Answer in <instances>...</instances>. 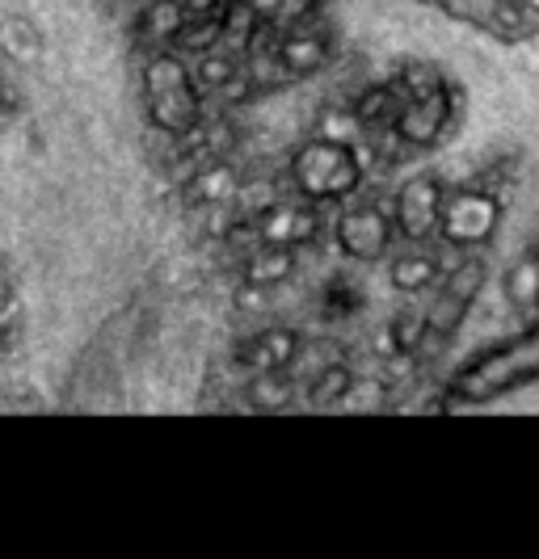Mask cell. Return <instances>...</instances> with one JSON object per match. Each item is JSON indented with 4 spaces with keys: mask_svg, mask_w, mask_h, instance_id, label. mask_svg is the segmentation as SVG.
<instances>
[{
    "mask_svg": "<svg viewBox=\"0 0 539 559\" xmlns=\"http://www.w3.org/2000/svg\"><path fill=\"white\" fill-rule=\"evenodd\" d=\"M531 379H539V324L531 333L518 336V341H511V345L484 354L481 362L468 366L452 383L447 400L452 404H489L497 395L531 383Z\"/></svg>",
    "mask_w": 539,
    "mask_h": 559,
    "instance_id": "obj_1",
    "label": "cell"
},
{
    "mask_svg": "<svg viewBox=\"0 0 539 559\" xmlns=\"http://www.w3.org/2000/svg\"><path fill=\"white\" fill-rule=\"evenodd\" d=\"M143 97H148V114L161 131L169 135H190L199 127V114H202V84L195 76L190 63L165 51L148 63L143 72Z\"/></svg>",
    "mask_w": 539,
    "mask_h": 559,
    "instance_id": "obj_2",
    "label": "cell"
},
{
    "mask_svg": "<svg viewBox=\"0 0 539 559\" xmlns=\"http://www.w3.org/2000/svg\"><path fill=\"white\" fill-rule=\"evenodd\" d=\"M400 84H405V110H400L397 135L413 147L438 143L452 127V88L426 63H409L400 72Z\"/></svg>",
    "mask_w": 539,
    "mask_h": 559,
    "instance_id": "obj_3",
    "label": "cell"
},
{
    "mask_svg": "<svg viewBox=\"0 0 539 559\" xmlns=\"http://www.w3.org/2000/svg\"><path fill=\"white\" fill-rule=\"evenodd\" d=\"M295 186H300V194L313 198V202L345 198L359 186V156L345 143H333V140L308 143L295 156Z\"/></svg>",
    "mask_w": 539,
    "mask_h": 559,
    "instance_id": "obj_4",
    "label": "cell"
},
{
    "mask_svg": "<svg viewBox=\"0 0 539 559\" xmlns=\"http://www.w3.org/2000/svg\"><path fill=\"white\" fill-rule=\"evenodd\" d=\"M497 215H502V206L489 194H455L443 202V227H438V236L452 249H472V245H484L493 236Z\"/></svg>",
    "mask_w": 539,
    "mask_h": 559,
    "instance_id": "obj_5",
    "label": "cell"
},
{
    "mask_svg": "<svg viewBox=\"0 0 539 559\" xmlns=\"http://www.w3.org/2000/svg\"><path fill=\"white\" fill-rule=\"evenodd\" d=\"M443 202H447V198L438 194V186H434L430 177L409 181L397 194V227L409 240L438 236V227H443Z\"/></svg>",
    "mask_w": 539,
    "mask_h": 559,
    "instance_id": "obj_6",
    "label": "cell"
},
{
    "mask_svg": "<svg viewBox=\"0 0 539 559\" xmlns=\"http://www.w3.org/2000/svg\"><path fill=\"white\" fill-rule=\"evenodd\" d=\"M481 261H459L452 274H447V286H443V295H438V304L430 311V333L447 336L468 316L472 308V299H477V290H481Z\"/></svg>",
    "mask_w": 539,
    "mask_h": 559,
    "instance_id": "obj_7",
    "label": "cell"
},
{
    "mask_svg": "<svg viewBox=\"0 0 539 559\" xmlns=\"http://www.w3.org/2000/svg\"><path fill=\"white\" fill-rule=\"evenodd\" d=\"M257 227H261V245H300V240H313L316 236V211L313 198H279L266 215H257Z\"/></svg>",
    "mask_w": 539,
    "mask_h": 559,
    "instance_id": "obj_8",
    "label": "cell"
},
{
    "mask_svg": "<svg viewBox=\"0 0 539 559\" xmlns=\"http://www.w3.org/2000/svg\"><path fill=\"white\" fill-rule=\"evenodd\" d=\"M388 240H392V227L388 219L379 215V211H350V215H341L338 224V245L350 257H359V261H375V257H384L388 249Z\"/></svg>",
    "mask_w": 539,
    "mask_h": 559,
    "instance_id": "obj_9",
    "label": "cell"
},
{
    "mask_svg": "<svg viewBox=\"0 0 539 559\" xmlns=\"http://www.w3.org/2000/svg\"><path fill=\"white\" fill-rule=\"evenodd\" d=\"M400 110H405V84H400V76H397V81L375 84V88L363 93V102H359V122H363V131H375V135H384V131L397 135Z\"/></svg>",
    "mask_w": 539,
    "mask_h": 559,
    "instance_id": "obj_10",
    "label": "cell"
},
{
    "mask_svg": "<svg viewBox=\"0 0 539 559\" xmlns=\"http://www.w3.org/2000/svg\"><path fill=\"white\" fill-rule=\"evenodd\" d=\"M300 354V341L291 329H270V333H257L249 345H245V362L254 366V370H283L291 366V358Z\"/></svg>",
    "mask_w": 539,
    "mask_h": 559,
    "instance_id": "obj_11",
    "label": "cell"
},
{
    "mask_svg": "<svg viewBox=\"0 0 539 559\" xmlns=\"http://www.w3.org/2000/svg\"><path fill=\"white\" fill-rule=\"evenodd\" d=\"M286 274H291V249H283V245H261V252H254L245 265L249 286H266V282H279Z\"/></svg>",
    "mask_w": 539,
    "mask_h": 559,
    "instance_id": "obj_12",
    "label": "cell"
},
{
    "mask_svg": "<svg viewBox=\"0 0 539 559\" xmlns=\"http://www.w3.org/2000/svg\"><path fill=\"white\" fill-rule=\"evenodd\" d=\"M434 278H438V265H434V257H426V252L400 257L397 265H392V282H397L400 290H422Z\"/></svg>",
    "mask_w": 539,
    "mask_h": 559,
    "instance_id": "obj_13",
    "label": "cell"
},
{
    "mask_svg": "<svg viewBox=\"0 0 539 559\" xmlns=\"http://www.w3.org/2000/svg\"><path fill=\"white\" fill-rule=\"evenodd\" d=\"M341 392H345V370L329 366V370H325V379L313 388V395L316 400H333V395H341Z\"/></svg>",
    "mask_w": 539,
    "mask_h": 559,
    "instance_id": "obj_14",
    "label": "cell"
}]
</instances>
